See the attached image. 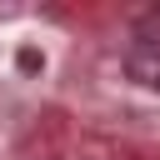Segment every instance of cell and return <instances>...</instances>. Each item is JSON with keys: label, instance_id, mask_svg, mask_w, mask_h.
I'll return each instance as SVG.
<instances>
[{"label": "cell", "instance_id": "cell-1", "mask_svg": "<svg viewBox=\"0 0 160 160\" xmlns=\"http://www.w3.org/2000/svg\"><path fill=\"white\" fill-rule=\"evenodd\" d=\"M125 70H130L135 85L160 90V40H135L130 55H125Z\"/></svg>", "mask_w": 160, "mask_h": 160}, {"label": "cell", "instance_id": "cell-2", "mask_svg": "<svg viewBox=\"0 0 160 160\" xmlns=\"http://www.w3.org/2000/svg\"><path fill=\"white\" fill-rule=\"evenodd\" d=\"M40 65H45V60H40L35 50H20V70H40Z\"/></svg>", "mask_w": 160, "mask_h": 160}]
</instances>
